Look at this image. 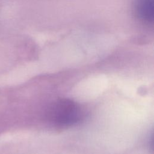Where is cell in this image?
<instances>
[{
  "instance_id": "cell-1",
  "label": "cell",
  "mask_w": 154,
  "mask_h": 154,
  "mask_svg": "<svg viewBox=\"0 0 154 154\" xmlns=\"http://www.w3.org/2000/svg\"><path fill=\"white\" fill-rule=\"evenodd\" d=\"M84 111L77 102L68 99H60L49 107L47 118L57 128H68L78 123L82 119Z\"/></svg>"
}]
</instances>
